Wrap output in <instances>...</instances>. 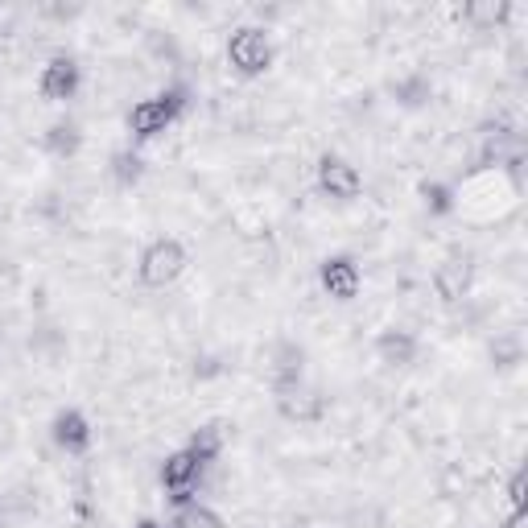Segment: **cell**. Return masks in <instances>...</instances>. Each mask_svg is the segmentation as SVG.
I'll use <instances>...</instances> for the list:
<instances>
[{
  "mask_svg": "<svg viewBox=\"0 0 528 528\" xmlns=\"http://www.w3.org/2000/svg\"><path fill=\"white\" fill-rule=\"evenodd\" d=\"M58 442H66V446H79L83 438H87V429H83V421H79V413H62L58 417Z\"/></svg>",
  "mask_w": 528,
  "mask_h": 528,
  "instance_id": "8",
  "label": "cell"
},
{
  "mask_svg": "<svg viewBox=\"0 0 528 528\" xmlns=\"http://www.w3.org/2000/svg\"><path fill=\"white\" fill-rule=\"evenodd\" d=\"M141 528H157V524H153V520H145V524H141Z\"/></svg>",
  "mask_w": 528,
  "mask_h": 528,
  "instance_id": "10",
  "label": "cell"
},
{
  "mask_svg": "<svg viewBox=\"0 0 528 528\" xmlns=\"http://www.w3.org/2000/svg\"><path fill=\"white\" fill-rule=\"evenodd\" d=\"M322 285L330 289V297H339V302H347V297H355V285H359V273L351 260H330L322 269Z\"/></svg>",
  "mask_w": 528,
  "mask_h": 528,
  "instance_id": "6",
  "label": "cell"
},
{
  "mask_svg": "<svg viewBox=\"0 0 528 528\" xmlns=\"http://www.w3.org/2000/svg\"><path fill=\"white\" fill-rule=\"evenodd\" d=\"M178 269H182V248H178V244H153V248L145 252L141 277H145L149 285H165L170 277H178Z\"/></svg>",
  "mask_w": 528,
  "mask_h": 528,
  "instance_id": "4",
  "label": "cell"
},
{
  "mask_svg": "<svg viewBox=\"0 0 528 528\" xmlns=\"http://www.w3.org/2000/svg\"><path fill=\"white\" fill-rule=\"evenodd\" d=\"M174 112H178V95H157V99H145V104L132 108L128 128L137 132V137H153V132H161L165 124L174 120Z\"/></svg>",
  "mask_w": 528,
  "mask_h": 528,
  "instance_id": "1",
  "label": "cell"
},
{
  "mask_svg": "<svg viewBox=\"0 0 528 528\" xmlns=\"http://www.w3.org/2000/svg\"><path fill=\"white\" fill-rule=\"evenodd\" d=\"M227 54H231V62L240 66V71H264L269 66V42H264V33L260 29H240L236 38H231V46H227Z\"/></svg>",
  "mask_w": 528,
  "mask_h": 528,
  "instance_id": "2",
  "label": "cell"
},
{
  "mask_svg": "<svg viewBox=\"0 0 528 528\" xmlns=\"http://www.w3.org/2000/svg\"><path fill=\"white\" fill-rule=\"evenodd\" d=\"M178 528H219V520H215L207 508H194V504H186V508L178 512Z\"/></svg>",
  "mask_w": 528,
  "mask_h": 528,
  "instance_id": "9",
  "label": "cell"
},
{
  "mask_svg": "<svg viewBox=\"0 0 528 528\" xmlns=\"http://www.w3.org/2000/svg\"><path fill=\"white\" fill-rule=\"evenodd\" d=\"M203 462H207V458H198L194 450H182V454H174L170 462H165V475H161V479H165V487L174 491V500H186V495L194 491Z\"/></svg>",
  "mask_w": 528,
  "mask_h": 528,
  "instance_id": "3",
  "label": "cell"
},
{
  "mask_svg": "<svg viewBox=\"0 0 528 528\" xmlns=\"http://www.w3.org/2000/svg\"><path fill=\"white\" fill-rule=\"evenodd\" d=\"M322 186L330 194H339V198H351L359 190V178H355V170H351L347 161H326L322 165Z\"/></svg>",
  "mask_w": 528,
  "mask_h": 528,
  "instance_id": "7",
  "label": "cell"
},
{
  "mask_svg": "<svg viewBox=\"0 0 528 528\" xmlns=\"http://www.w3.org/2000/svg\"><path fill=\"white\" fill-rule=\"evenodd\" d=\"M75 83H79V66H75L71 58H54V62L46 66L42 91H46L50 99H66V95L75 91Z\"/></svg>",
  "mask_w": 528,
  "mask_h": 528,
  "instance_id": "5",
  "label": "cell"
}]
</instances>
